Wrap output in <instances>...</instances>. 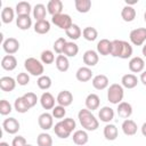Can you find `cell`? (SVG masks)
Segmentation results:
<instances>
[{"mask_svg": "<svg viewBox=\"0 0 146 146\" xmlns=\"http://www.w3.org/2000/svg\"><path fill=\"white\" fill-rule=\"evenodd\" d=\"M78 119L81 127L87 131H95L99 127V122L96 116L88 108H82L78 113Z\"/></svg>", "mask_w": 146, "mask_h": 146, "instance_id": "6da1fadb", "label": "cell"}, {"mask_svg": "<svg viewBox=\"0 0 146 146\" xmlns=\"http://www.w3.org/2000/svg\"><path fill=\"white\" fill-rule=\"evenodd\" d=\"M75 127H76L75 121L72 117H66V119H64V120H62L55 124L54 131L58 138L66 139L71 136V133L73 132Z\"/></svg>", "mask_w": 146, "mask_h": 146, "instance_id": "7a4b0ae2", "label": "cell"}, {"mask_svg": "<svg viewBox=\"0 0 146 146\" xmlns=\"http://www.w3.org/2000/svg\"><path fill=\"white\" fill-rule=\"evenodd\" d=\"M24 67L25 70L33 76H41L43 75V64L41 60L34 58V57H29L24 60Z\"/></svg>", "mask_w": 146, "mask_h": 146, "instance_id": "3957f363", "label": "cell"}, {"mask_svg": "<svg viewBox=\"0 0 146 146\" xmlns=\"http://www.w3.org/2000/svg\"><path fill=\"white\" fill-rule=\"evenodd\" d=\"M124 97L123 87L119 83H113L107 89V100L112 104H120Z\"/></svg>", "mask_w": 146, "mask_h": 146, "instance_id": "277c9868", "label": "cell"}, {"mask_svg": "<svg viewBox=\"0 0 146 146\" xmlns=\"http://www.w3.org/2000/svg\"><path fill=\"white\" fill-rule=\"evenodd\" d=\"M51 23L55 24L57 27L62 29V30H68L72 25H73V22H72V18L70 15L67 14H59V15H56V16H52L51 18Z\"/></svg>", "mask_w": 146, "mask_h": 146, "instance_id": "5b68a950", "label": "cell"}, {"mask_svg": "<svg viewBox=\"0 0 146 146\" xmlns=\"http://www.w3.org/2000/svg\"><path fill=\"white\" fill-rule=\"evenodd\" d=\"M129 39L132 44L135 46H141L146 41V27H138L130 32Z\"/></svg>", "mask_w": 146, "mask_h": 146, "instance_id": "8992f818", "label": "cell"}, {"mask_svg": "<svg viewBox=\"0 0 146 146\" xmlns=\"http://www.w3.org/2000/svg\"><path fill=\"white\" fill-rule=\"evenodd\" d=\"M2 128L3 130L9 133V135H15L18 132V130L21 129V124L19 122L17 121V119L15 117H8V119H5L3 122H2Z\"/></svg>", "mask_w": 146, "mask_h": 146, "instance_id": "52a82bcc", "label": "cell"}, {"mask_svg": "<svg viewBox=\"0 0 146 146\" xmlns=\"http://www.w3.org/2000/svg\"><path fill=\"white\" fill-rule=\"evenodd\" d=\"M38 124L42 130L47 131V130L51 129L52 125H54V116H52V114H50L48 112H44V113L40 114L39 117H38Z\"/></svg>", "mask_w": 146, "mask_h": 146, "instance_id": "ba28073f", "label": "cell"}, {"mask_svg": "<svg viewBox=\"0 0 146 146\" xmlns=\"http://www.w3.org/2000/svg\"><path fill=\"white\" fill-rule=\"evenodd\" d=\"M2 48H3L5 52H7L8 55H14L19 49V42L15 38H7L2 42Z\"/></svg>", "mask_w": 146, "mask_h": 146, "instance_id": "9c48e42d", "label": "cell"}, {"mask_svg": "<svg viewBox=\"0 0 146 146\" xmlns=\"http://www.w3.org/2000/svg\"><path fill=\"white\" fill-rule=\"evenodd\" d=\"M82 60H83V63L86 64V66L92 67V66L97 65V63H98V60H99L98 52L95 51V50H92V49H89V50H87V51L83 54Z\"/></svg>", "mask_w": 146, "mask_h": 146, "instance_id": "30bf717a", "label": "cell"}, {"mask_svg": "<svg viewBox=\"0 0 146 146\" xmlns=\"http://www.w3.org/2000/svg\"><path fill=\"white\" fill-rule=\"evenodd\" d=\"M92 87L97 90H104L108 87L110 84V80L105 75V74H98V75H95L92 78Z\"/></svg>", "mask_w": 146, "mask_h": 146, "instance_id": "8fae6325", "label": "cell"}, {"mask_svg": "<svg viewBox=\"0 0 146 146\" xmlns=\"http://www.w3.org/2000/svg\"><path fill=\"white\" fill-rule=\"evenodd\" d=\"M56 102L58 103V105L60 106H64V107H67L72 104L73 102V95L71 91L68 90H62L58 95H57V98H56Z\"/></svg>", "mask_w": 146, "mask_h": 146, "instance_id": "7c38bea8", "label": "cell"}, {"mask_svg": "<svg viewBox=\"0 0 146 146\" xmlns=\"http://www.w3.org/2000/svg\"><path fill=\"white\" fill-rule=\"evenodd\" d=\"M144 67H145V62L139 56L132 57L129 60V70L132 73H140V72L144 71Z\"/></svg>", "mask_w": 146, "mask_h": 146, "instance_id": "4fadbf2b", "label": "cell"}, {"mask_svg": "<svg viewBox=\"0 0 146 146\" xmlns=\"http://www.w3.org/2000/svg\"><path fill=\"white\" fill-rule=\"evenodd\" d=\"M121 128H122V131H123V133L125 136H133V135H136L137 133V129H138L137 123L133 120H131V119H125L122 122Z\"/></svg>", "mask_w": 146, "mask_h": 146, "instance_id": "5bb4252c", "label": "cell"}, {"mask_svg": "<svg viewBox=\"0 0 146 146\" xmlns=\"http://www.w3.org/2000/svg\"><path fill=\"white\" fill-rule=\"evenodd\" d=\"M75 78L80 82H87V81L91 80V78H92V71L88 66H81V67L78 68V71L75 73Z\"/></svg>", "mask_w": 146, "mask_h": 146, "instance_id": "9a60e30c", "label": "cell"}, {"mask_svg": "<svg viewBox=\"0 0 146 146\" xmlns=\"http://www.w3.org/2000/svg\"><path fill=\"white\" fill-rule=\"evenodd\" d=\"M55 97L49 91H44L40 97V104L44 110H52L55 107Z\"/></svg>", "mask_w": 146, "mask_h": 146, "instance_id": "2e32d148", "label": "cell"}, {"mask_svg": "<svg viewBox=\"0 0 146 146\" xmlns=\"http://www.w3.org/2000/svg\"><path fill=\"white\" fill-rule=\"evenodd\" d=\"M116 112H117V115L120 117L129 119L131 116V114H132V106L128 102H121L120 104H117Z\"/></svg>", "mask_w": 146, "mask_h": 146, "instance_id": "e0dca14e", "label": "cell"}, {"mask_svg": "<svg viewBox=\"0 0 146 146\" xmlns=\"http://www.w3.org/2000/svg\"><path fill=\"white\" fill-rule=\"evenodd\" d=\"M16 80L11 76H2L0 79V88L5 92H10L16 88Z\"/></svg>", "mask_w": 146, "mask_h": 146, "instance_id": "ac0fdd59", "label": "cell"}, {"mask_svg": "<svg viewBox=\"0 0 146 146\" xmlns=\"http://www.w3.org/2000/svg\"><path fill=\"white\" fill-rule=\"evenodd\" d=\"M17 66V59L14 55H6L1 59V67L6 71H14Z\"/></svg>", "mask_w": 146, "mask_h": 146, "instance_id": "d6986e66", "label": "cell"}, {"mask_svg": "<svg viewBox=\"0 0 146 146\" xmlns=\"http://www.w3.org/2000/svg\"><path fill=\"white\" fill-rule=\"evenodd\" d=\"M138 84V79L135 74L132 73H128V74H124L121 79V86L123 88H127V89H133Z\"/></svg>", "mask_w": 146, "mask_h": 146, "instance_id": "ffe728a7", "label": "cell"}, {"mask_svg": "<svg viewBox=\"0 0 146 146\" xmlns=\"http://www.w3.org/2000/svg\"><path fill=\"white\" fill-rule=\"evenodd\" d=\"M111 49H112V41L108 39H102L97 43V52L98 55L102 56H107L111 55Z\"/></svg>", "mask_w": 146, "mask_h": 146, "instance_id": "44dd1931", "label": "cell"}, {"mask_svg": "<svg viewBox=\"0 0 146 146\" xmlns=\"http://www.w3.org/2000/svg\"><path fill=\"white\" fill-rule=\"evenodd\" d=\"M98 117L105 123H110L114 119V110L110 106H104L98 112Z\"/></svg>", "mask_w": 146, "mask_h": 146, "instance_id": "7402d4cb", "label": "cell"}, {"mask_svg": "<svg viewBox=\"0 0 146 146\" xmlns=\"http://www.w3.org/2000/svg\"><path fill=\"white\" fill-rule=\"evenodd\" d=\"M62 10H63V2L60 0H50L47 3V11L51 16L62 14Z\"/></svg>", "mask_w": 146, "mask_h": 146, "instance_id": "603a6c76", "label": "cell"}, {"mask_svg": "<svg viewBox=\"0 0 146 146\" xmlns=\"http://www.w3.org/2000/svg\"><path fill=\"white\" fill-rule=\"evenodd\" d=\"M73 143L78 146H83L88 143L89 136L87 133V130H76L73 133Z\"/></svg>", "mask_w": 146, "mask_h": 146, "instance_id": "cb8c5ba5", "label": "cell"}, {"mask_svg": "<svg viewBox=\"0 0 146 146\" xmlns=\"http://www.w3.org/2000/svg\"><path fill=\"white\" fill-rule=\"evenodd\" d=\"M16 25L19 30H29L32 26V18L30 15H19L16 18Z\"/></svg>", "mask_w": 146, "mask_h": 146, "instance_id": "d4e9b609", "label": "cell"}, {"mask_svg": "<svg viewBox=\"0 0 146 146\" xmlns=\"http://www.w3.org/2000/svg\"><path fill=\"white\" fill-rule=\"evenodd\" d=\"M86 107L89 110V111H95V110H98L99 107V104H100V99H99V96L96 95V94H89L86 98Z\"/></svg>", "mask_w": 146, "mask_h": 146, "instance_id": "484cf974", "label": "cell"}, {"mask_svg": "<svg viewBox=\"0 0 146 146\" xmlns=\"http://www.w3.org/2000/svg\"><path fill=\"white\" fill-rule=\"evenodd\" d=\"M121 17L124 22H132L136 18V9L131 6H124L121 10Z\"/></svg>", "mask_w": 146, "mask_h": 146, "instance_id": "4316f807", "label": "cell"}, {"mask_svg": "<svg viewBox=\"0 0 146 146\" xmlns=\"http://www.w3.org/2000/svg\"><path fill=\"white\" fill-rule=\"evenodd\" d=\"M55 65L57 67V70L59 72H66L70 68V62H68V57H66L65 55H58L56 57L55 60Z\"/></svg>", "mask_w": 146, "mask_h": 146, "instance_id": "83f0119b", "label": "cell"}, {"mask_svg": "<svg viewBox=\"0 0 146 146\" xmlns=\"http://www.w3.org/2000/svg\"><path fill=\"white\" fill-rule=\"evenodd\" d=\"M117 135H119V131H117V128L114 124L107 123L104 127V137L107 140H115L117 138Z\"/></svg>", "mask_w": 146, "mask_h": 146, "instance_id": "f1b7e54d", "label": "cell"}, {"mask_svg": "<svg viewBox=\"0 0 146 146\" xmlns=\"http://www.w3.org/2000/svg\"><path fill=\"white\" fill-rule=\"evenodd\" d=\"M33 18H35V22L38 21H42V19H46V15H47V9H46V6L42 5V3H38L34 6L33 10Z\"/></svg>", "mask_w": 146, "mask_h": 146, "instance_id": "f546056e", "label": "cell"}, {"mask_svg": "<svg viewBox=\"0 0 146 146\" xmlns=\"http://www.w3.org/2000/svg\"><path fill=\"white\" fill-rule=\"evenodd\" d=\"M32 10L33 9L31 7V3L27 2V1H19L15 7V11H16L17 16H19V15H30V13Z\"/></svg>", "mask_w": 146, "mask_h": 146, "instance_id": "4dcf8cb0", "label": "cell"}, {"mask_svg": "<svg viewBox=\"0 0 146 146\" xmlns=\"http://www.w3.org/2000/svg\"><path fill=\"white\" fill-rule=\"evenodd\" d=\"M50 31V23L47 19L38 21L34 24V32L38 34H46Z\"/></svg>", "mask_w": 146, "mask_h": 146, "instance_id": "1f68e13d", "label": "cell"}, {"mask_svg": "<svg viewBox=\"0 0 146 146\" xmlns=\"http://www.w3.org/2000/svg\"><path fill=\"white\" fill-rule=\"evenodd\" d=\"M79 52V47L75 42L73 41H67L64 48V52L63 55H65L66 57H75Z\"/></svg>", "mask_w": 146, "mask_h": 146, "instance_id": "d6a6232c", "label": "cell"}, {"mask_svg": "<svg viewBox=\"0 0 146 146\" xmlns=\"http://www.w3.org/2000/svg\"><path fill=\"white\" fill-rule=\"evenodd\" d=\"M14 108L18 112V113H26L31 107L29 106V104L26 103V100L23 98V96L21 97H17L14 102Z\"/></svg>", "mask_w": 146, "mask_h": 146, "instance_id": "836d02e7", "label": "cell"}, {"mask_svg": "<svg viewBox=\"0 0 146 146\" xmlns=\"http://www.w3.org/2000/svg\"><path fill=\"white\" fill-rule=\"evenodd\" d=\"M74 6L76 11L81 14H86L91 9V1L90 0H75Z\"/></svg>", "mask_w": 146, "mask_h": 146, "instance_id": "e575fe53", "label": "cell"}, {"mask_svg": "<svg viewBox=\"0 0 146 146\" xmlns=\"http://www.w3.org/2000/svg\"><path fill=\"white\" fill-rule=\"evenodd\" d=\"M15 18V11L11 7H5L1 10V21L5 24H9Z\"/></svg>", "mask_w": 146, "mask_h": 146, "instance_id": "d590c367", "label": "cell"}, {"mask_svg": "<svg viewBox=\"0 0 146 146\" xmlns=\"http://www.w3.org/2000/svg\"><path fill=\"white\" fill-rule=\"evenodd\" d=\"M82 35L87 41H95L98 36V31L92 26H87L82 30Z\"/></svg>", "mask_w": 146, "mask_h": 146, "instance_id": "8d00e7d4", "label": "cell"}, {"mask_svg": "<svg viewBox=\"0 0 146 146\" xmlns=\"http://www.w3.org/2000/svg\"><path fill=\"white\" fill-rule=\"evenodd\" d=\"M38 146H52V138L47 132H41L36 137Z\"/></svg>", "mask_w": 146, "mask_h": 146, "instance_id": "74e56055", "label": "cell"}, {"mask_svg": "<svg viewBox=\"0 0 146 146\" xmlns=\"http://www.w3.org/2000/svg\"><path fill=\"white\" fill-rule=\"evenodd\" d=\"M65 33H66V36H68L71 40H78L81 36L82 31H81V29H80L79 25L73 24L68 30L65 31Z\"/></svg>", "mask_w": 146, "mask_h": 146, "instance_id": "f35d334b", "label": "cell"}, {"mask_svg": "<svg viewBox=\"0 0 146 146\" xmlns=\"http://www.w3.org/2000/svg\"><path fill=\"white\" fill-rule=\"evenodd\" d=\"M51 83H52L51 78L48 76V75H44V74L41 75V76H39L38 78V81H36V84H38V87L41 90H48L51 87Z\"/></svg>", "mask_w": 146, "mask_h": 146, "instance_id": "ab89813d", "label": "cell"}, {"mask_svg": "<svg viewBox=\"0 0 146 146\" xmlns=\"http://www.w3.org/2000/svg\"><path fill=\"white\" fill-rule=\"evenodd\" d=\"M122 44H123V40H113V41H112L111 56H113V57H119V58H120L121 51H122Z\"/></svg>", "mask_w": 146, "mask_h": 146, "instance_id": "60d3db41", "label": "cell"}, {"mask_svg": "<svg viewBox=\"0 0 146 146\" xmlns=\"http://www.w3.org/2000/svg\"><path fill=\"white\" fill-rule=\"evenodd\" d=\"M40 59H41L42 64H47V65L52 64V63L56 60L54 52H52L51 50H48V49H47V50H43V51L41 52V55H40Z\"/></svg>", "mask_w": 146, "mask_h": 146, "instance_id": "b9f144b4", "label": "cell"}, {"mask_svg": "<svg viewBox=\"0 0 146 146\" xmlns=\"http://www.w3.org/2000/svg\"><path fill=\"white\" fill-rule=\"evenodd\" d=\"M131 55H132V46H131L128 41H124V40H123L122 51H121L120 58H122V59H128V58L131 57Z\"/></svg>", "mask_w": 146, "mask_h": 146, "instance_id": "7bdbcfd3", "label": "cell"}, {"mask_svg": "<svg viewBox=\"0 0 146 146\" xmlns=\"http://www.w3.org/2000/svg\"><path fill=\"white\" fill-rule=\"evenodd\" d=\"M66 42H67V41L65 40V38H63V36L58 38V39L54 42V46H52V47H54L55 52H56V54H58V55H63Z\"/></svg>", "mask_w": 146, "mask_h": 146, "instance_id": "ee69618b", "label": "cell"}, {"mask_svg": "<svg viewBox=\"0 0 146 146\" xmlns=\"http://www.w3.org/2000/svg\"><path fill=\"white\" fill-rule=\"evenodd\" d=\"M23 98L26 100V103L29 104V106L32 108L33 106H35L36 105V103H38V96L34 94V92H26V94H24L23 95Z\"/></svg>", "mask_w": 146, "mask_h": 146, "instance_id": "f6af8a7d", "label": "cell"}, {"mask_svg": "<svg viewBox=\"0 0 146 146\" xmlns=\"http://www.w3.org/2000/svg\"><path fill=\"white\" fill-rule=\"evenodd\" d=\"M11 111H13V107H11L10 103L6 99H1L0 100V114L1 115H8V114H10Z\"/></svg>", "mask_w": 146, "mask_h": 146, "instance_id": "bcb514c9", "label": "cell"}, {"mask_svg": "<svg viewBox=\"0 0 146 146\" xmlns=\"http://www.w3.org/2000/svg\"><path fill=\"white\" fill-rule=\"evenodd\" d=\"M51 114L55 119H63L65 115H66V110L64 106H60V105H57L55 106L52 110H51Z\"/></svg>", "mask_w": 146, "mask_h": 146, "instance_id": "7dc6e473", "label": "cell"}, {"mask_svg": "<svg viewBox=\"0 0 146 146\" xmlns=\"http://www.w3.org/2000/svg\"><path fill=\"white\" fill-rule=\"evenodd\" d=\"M16 82L19 86H26L30 82V75L27 73H25V72H21L16 76Z\"/></svg>", "mask_w": 146, "mask_h": 146, "instance_id": "c3c4849f", "label": "cell"}, {"mask_svg": "<svg viewBox=\"0 0 146 146\" xmlns=\"http://www.w3.org/2000/svg\"><path fill=\"white\" fill-rule=\"evenodd\" d=\"M26 145L27 141L23 136H16L11 141V146H26Z\"/></svg>", "mask_w": 146, "mask_h": 146, "instance_id": "681fc988", "label": "cell"}, {"mask_svg": "<svg viewBox=\"0 0 146 146\" xmlns=\"http://www.w3.org/2000/svg\"><path fill=\"white\" fill-rule=\"evenodd\" d=\"M140 81L144 86H146V71H143L140 74Z\"/></svg>", "mask_w": 146, "mask_h": 146, "instance_id": "f907efd6", "label": "cell"}, {"mask_svg": "<svg viewBox=\"0 0 146 146\" xmlns=\"http://www.w3.org/2000/svg\"><path fill=\"white\" fill-rule=\"evenodd\" d=\"M137 2H138V0H125L127 6H131V7H132V5H135Z\"/></svg>", "mask_w": 146, "mask_h": 146, "instance_id": "816d5d0a", "label": "cell"}, {"mask_svg": "<svg viewBox=\"0 0 146 146\" xmlns=\"http://www.w3.org/2000/svg\"><path fill=\"white\" fill-rule=\"evenodd\" d=\"M140 129H141V133H143V136H145V137H146V122L141 125V128H140Z\"/></svg>", "mask_w": 146, "mask_h": 146, "instance_id": "f5cc1de1", "label": "cell"}, {"mask_svg": "<svg viewBox=\"0 0 146 146\" xmlns=\"http://www.w3.org/2000/svg\"><path fill=\"white\" fill-rule=\"evenodd\" d=\"M141 52H143V55H144V57H146V44H144V46H143V49H141Z\"/></svg>", "mask_w": 146, "mask_h": 146, "instance_id": "db71d44e", "label": "cell"}, {"mask_svg": "<svg viewBox=\"0 0 146 146\" xmlns=\"http://www.w3.org/2000/svg\"><path fill=\"white\" fill-rule=\"evenodd\" d=\"M0 146H9V144L6 143V141H1V143H0Z\"/></svg>", "mask_w": 146, "mask_h": 146, "instance_id": "11a10c76", "label": "cell"}, {"mask_svg": "<svg viewBox=\"0 0 146 146\" xmlns=\"http://www.w3.org/2000/svg\"><path fill=\"white\" fill-rule=\"evenodd\" d=\"M144 21H145V22H146V11H145V13H144Z\"/></svg>", "mask_w": 146, "mask_h": 146, "instance_id": "9f6ffc18", "label": "cell"}, {"mask_svg": "<svg viewBox=\"0 0 146 146\" xmlns=\"http://www.w3.org/2000/svg\"><path fill=\"white\" fill-rule=\"evenodd\" d=\"M26 146H33V145H31V144H27V145H26Z\"/></svg>", "mask_w": 146, "mask_h": 146, "instance_id": "6f0895ef", "label": "cell"}]
</instances>
